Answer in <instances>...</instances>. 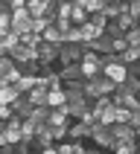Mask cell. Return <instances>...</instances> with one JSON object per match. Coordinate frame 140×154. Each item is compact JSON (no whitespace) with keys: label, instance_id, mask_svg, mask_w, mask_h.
<instances>
[{"label":"cell","instance_id":"cell-1","mask_svg":"<svg viewBox=\"0 0 140 154\" xmlns=\"http://www.w3.org/2000/svg\"><path fill=\"white\" fill-rule=\"evenodd\" d=\"M114 90H117V85H114L111 79H105V76H96L91 82H85V99L88 102H96L102 96H111Z\"/></svg>","mask_w":140,"mask_h":154},{"label":"cell","instance_id":"cell-2","mask_svg":"<svg viewBox=\"0 0 140 154\" xmlns=\"http://www.w3.org/2000/svg\"><path fill=\"white\" fill-rule=\"evenodd\" d=\"M82 58H85V47L82 44H61L59 47V67L82 64Z\"/></svg>","mask_w":140,"mask_h":154},{"label":"cell","instance_id":"cell-3","mask_svg":"<svg viewBox=\"0 0 140 154\" xmlns=\"http://www.w3.org/2000/svg\"><path fill=\"white\" fill-rule=\"evenodd\" d=\"M79 70H82V79L85 82H91V79L102 76V61H99V55L91 50H85V58H82V64H79Z\"/></svg>","mask_w":140,"mask_h":154},{"label":"cell","instance_id":"cell-4","mask_svg":"<svg viewBox=\"0 0 140 154\" xmlns=\"http://www.w3.org/2000/svg\"><path fill=\"white\" fill-rule=\"evenodd\" d=\"M35 61L41 64V70H44V67H56V64H59V47L41 41L38 47H35Z\"/></svg>","mask_w":140,"mask_h":154},{"label":"cell","instance_id":"cell-5","mask_svg":"<svg viewBox=\"0 0 140 154\" xmlns=\"http://www.w3.org/2000/svg\"><path fill=\"white\" fill-rule=\"evenodd\" d=\"M91 140H94V146H99V148H114L111 128H105V125H99V122L91 128Z\"/></svg>","mask_w":140,"mask_h":154},{"label":"cell","instance_id":"cell-6","mask_svg":"<svg viewBox=\"0 0 140 154\" xmlns=\"http://www.w3.org/2000/svg\"><path fill=\"white\" fill-rule=\"evenodd\" d=\"M111 137H114V146L117 143H137V131L131 125H111Z\"/></svg>","mask_w":140,"mask_h":154},{"label":"cell","instance_id":"cell-7","mask_svg":"<svg viewBox=\"0 0 140 154\" xmlns=\"http://www.w3.org/2000/svg\"><path fill=\"white\" fill-rule=\"evenodd\" d=\"M102 76L111 79L114 85H122L126 82V76H129V67L122 64V61H117V64H108V67H102Z\"/></svg>","mask_w":140,"mask_h":154},{"label":"cell","instance_id":"cell-8","mask_svg":"<svg viewBox=\"0 0 140 154\" xmlns=\"http://www.w3.org/2000/svg\"><path fill=\"white\" fill-rule=\"evenodd\" d=\"M61 90H64V99L67 102L85 99V82H67V85H61Z\"/></svg>","mask_w":140,"mask_h":154},{"label":"cell","instance_id":"cell-9","mask_svg":"<svg viewBox=\"0 0 140 154\" xmlns=\"http://www.w3.org/2000/svg\"><path fill=\"white\" fill-rule=\"evenodd\" d=\"M67 140H70V143L91 140V128H88L85 122H73V125H67Z\"/></svg>","mask_w":140,"mask_h":154},{"label":"cell","instance_id":"cell-10","mask_svg":"<svg viewBox=\"0 0 140 154\" xmlns=\"http://www.w3.org/2000/svg\"><path fill=\"white\" fill-rule=\"evenodd\" d=\"M88 23V12L82 6V0H73L70 3V26H85Z\"/></svg>","mask_w":140,"mask_h":154},{"label":"cell","instance_id":"cell-11","mask_svg":"<svg viewBox=\"0 0 140 154\" xmlns=\"http://www.w3.org/2000/svg\"><path fill=\"white\" fill-rule=\"evenodd\" d=\"M26 99H29V105H32V108H47V87L38 82V85L26 93Z\"/></svg>","mask_w":140,"mask_h":154},{"label":"cell","instance_id":"cell-12","mask_svg":"<svg viewBox=\"0 0 140 154\" xmlns=\"http://www.w3.org/2000/svg\"><path fill=\"white\" fill-rule=\"evenodd\" d=\"M9 58L15 61V67H21V64H26V61H35V50H29V47H24V44H18Z\"/></svg>","mask_w":140,"mask_h":154},{"label":"cell","instance_id":"cell-13","mask_svg":"<svg viewBox=\"0 0 140 154\" xmlns=\"http://www.w3.org/2000/svg\"><path fill=\"white\" fill-rule=\"evenodd\" d=\"M47 125H70L67 105H61V108H50V119H47Z\"/></svg>","mask_w":140,"mask_h":154},{"label":"cell","instance_id":"cell-14","mask_svg":"<svg viewBox=\"0 0 140 154\" xmlns=\"http://www.w3.org/2000/svg\"><path fill=\"white\" fill-rule=\"evenodd\" d=\"M32 105H29V99H26V96H18V102L12 105V113H15L18 119H29V116H32Z\"/></svg>","mask_w":140,"mask_h":154},{"label":"cell","instance_id":"cell-15","mask_svg":"<svg viewBox=\"0 0 140 154\" xmlns=\"http://www.w3.org/2000/svg\"><path fill=\"white\" fill-rule=\"evenodd\" d=\"M59 79H61V85H67V82H85V79H82V70H79V64L59 67Z\"/></svg>","mask_w":140,"mask_h":154},{"label":"cell","instance_id":"cell-16","mask_svg":"<svg viewBox=\"0 0 140 154\" xmlns=\"http://www.w3.org/2000/svg\"><path fill=\"white\" fill-rule=\"evenodd\" d=\"M52 9V3H44V0H29L26 3V15L29 17H44Z\"/></svg>","mask_w":140,"mask_h":154},{"label":"cell","instance_id":"cell-17","mask_svg":"<svg viewBox=\"0 0 140 154\" xmlns=\"http://www.w3.org/2000/svg\"><path fill=\"white\" fill-rule=\"evenodd\" d=\"M41 41L44 44H52V47H61V44H67V38H64V32H61L59 26H50V29L41 35Z\"/></svg>","mask_w":140,"mask_h":154},{"label":"cell","instance_id":"cell-18","mask_svg":"<svg viewBox=\"0 0 140 154\" xmlns=\"http://www.w3.org/2000/svg\"><path fill=\"white\" fill-rule=\"evenodd\" d=\"M67 111H70V119H82L88 111H91V102L88 99H79V102H67Z\"/></svg>","mask_w":140,"mask_h":154},{"label":"cell","instance_id":"cell-19","mask_svg":"<svg viewBox=\"0 0 140 154\" xmlns=\"http://www.w3.org/2000/svg\"><path fill=\"white\" fill-rule=\"evenodd\" d=\"M114 23H117V29L126 35V32H131V29L137 26V20H134V17H131V12L126 9V12H120V15H117V20H114Z\"/></svg>","mask_w":140,"mask_h":154},{"label":"cell","instance_id":"cell-20","mask_svg":"<svg viewBox=\"0 0 140 154\" xmlns=\"http://www.w3.org/2000/svg\"><path fill=\"white\" fill-rule=\"evenodd\" d=\"M126 9H129V3L114 0V3H102V15L108 17V20H117V15H120V12H126Z\"/></svg>","mask_w":140,"mask_h":154},{"label":"cell","instance_id":"cell-21","mask_svg":"<svg viewBox=\"0 0 140 154\" xmlns=\"http://www.w3.org/2000/svg\"><path fill=\"white\" fill-rule=\"evenodd\" d=\"M47 119H50V108H35V111H32V116H29V122H32L38 131L47 125Z\"/></svg>","mask_w":140,"mask_h":154},{"label":"cell","instance_id":"cell-22","mask_svg":"<svg viewBox=\"0 0 140 154\" xmlns=\"http://www.w3.org/2000/svg\"><path fill=\"white\" fill-rule=\"evenodd\" d=\"M61 105H67L64 99V90L56 87V90H47V108H61Z\"/></svg>","mask_w":140,"mask_h":154},{"label":"cell","instance_id":"cell-23","mask_svg":"<svg viewBox=\"0 0 140 154\" xmlns=\"http://www.w3.org/2000/svg\"><path fill=\"white\" fill-rule=\"evenodd\" d=\"M18 90L15 87H9V85H0V105H9V108H12V105L18 102Z\"/></svg>","mask_w":140,"mask_h":154},{"label":"cell","instance_id":"cell-24","mask_svg":"<svg viewBox=\"0 0 140 154\" xmlns=\"http://www.w3.org/2000/svg\"><path fill=\"white\" fill-rule=\"evenodd\" d=\"M15 47H18V38L12 32H9V35H0V55H12Z\"/></svg>","mask_w":140,"mask_h":154},{"label":"cell","instance_id":"cell-25","mask_svg":"<svg viewBox=\"0 0 140 154\" xmlns=\"http://www.w3.org/2000/svg\"><path fill=\"white\" fill-rule=\"evenodd\" d=\"M108 23H111V20H108L102 12H96V15H88V26H94L96 32H105V26H108Z\"/></svg>","mask_w":140,"mask_h":154},{"label":"cell","instance_id":"cell-26","mask_svg":"<svg viewBox=\"0 0 140 154\" xmlns=\"http://www.w3.org/2000/svg\"><path fill=\"white\" fill-rule=\"evenodd\" d=\"M120 61L126 64V67H131V64H140V47H129V50L120 55Z\"/></svg>","mask_w":140,"mask_h":154},{"label":"cell","instance_id":"cell-27","mask_svg":"<svg viewBox=\"0 0 140 154\" xmlns=\"http://www.w3.org/2000/svg\"><path fill=\"white\" fill-rule=\"evenodd\" d=\"M21 76H41V64L38 61H26V64H21Z\"/></svg>","mask_w":140,"mask_h":154},{"label":"cell","instance_id":"cell-28","mask_svg":"<svg viewBox=\"0 0 140 154\" xmlns=\"http://www.w3.org/2000/svg\"><path fill=\"white\" fill-rule=\"evenodd\" d=\"M50 137H52V143H64L67 140V125H50Z\"/></svg>","mask_w":140,"mask_h":154},{"label":"cell","instance_id":"cell-29","mask_svg":"<svg viewBox=\"0 0 140 154\" xmlns=\"http://www.w3.org/2000/svg\"><path fill=\"white\" fill-rule=\"evenodd\" d=\"M18 44H24V47H29V50H35L38 44H41V35H32V32H26L18 38Z\"/></svg>","mask_w":140,"mask_h":154},{"label":"cell","instance_id":"cell-30","mask_svg":"<svg viewBox=\"0 0 140 154\" xmlns=\"http://www.w3.org/2000/svg\"><path fill=\"white\" fill-rule=\"evenodd\" d=\"M111 151L114 154H137V143H117Z\"/></svg>","mask_w":140,"mask_h":154},{"label":"cell","instance_id":"cell-31","mask_svg":"<svg viewBox=\"0 0 140 154\" xmlns=\"http://www.w3.org/2000/svg\"><path fill=\"white\" fill-rule=\"evenodd\" d=\"M114 116H117V125H129V122H131V111L117 108V105H114Z\"/></svg>","mask_w":140,"mask_h":154},{"label":"cell","instance_id":"cell-32","mask_svg":"<svg viewBox=\"0 0 140 154\" xmlns=\"http://www.w3.org/2000/svg\"><path fill=\"white\" fill-rule=\"evenodd\" d=\"M67 44H85V41H82V29H79V26H70V29H67Z\"/></svg>","mask_w":140,"mask_h":154},{"label":"cell","instance_id":"cell-33","mask_svg":"<svg viewBox=\"0 0 140 154\" xmlns=\"http://www.w3.org/2000/svg\"><path fill=\"white\" fill-rule=\"evenodd\" d=\"M129 12H131V17L137 20V26H140V0H134V3H129Z\"/></svg>","mask_w":140,"mask_h":154},{"label":"cell","instance_id":"cell-34","mask_svg":"<svg viewBox=\"0 0 140 154\" xmlns=\"http://www.w3.org/2000/svg\"><path fill=\"white\" fill-rule=\"evenodd\" d=\"M9 116H12V108L9 105H0V122H9Z\"/></svg>","mask_w":140,"mask_h":154},{"label":"cell","instance_id":"cell-35","mask_svg":"<svg viewBox=\"0 0 140 154\" xmlns=\"http://www.w3.org/2000/svg\"><path fill=\"white\" fill-rule=\"evenodd\" d=\"M129 125H131L134 131L140 128V108H137V111H131V122H129Z\"/></svg>","mask_w":140,"mask_h":154},{"label":"cell","instance_id":"cell-36","mask_svg":"<svg viewBox=\"0 0 140 154\" xmlns=\"http://www.w3.org/2000/svg\"><path fill=\"white\" fill-rule=\"evenodd\" d=\"M41 154H59V151H56V146H52V148H47V151H41Z\"/></svg>","mask_w":140,"mask_h":154},{"label":"cell","instance_id":"cell-37","mask_svg":"<svg viewBox=\"0 0 140 154\" xmlns=\"http://www.w3.org/2000/svg\"><path fill=\"white\" fill-rule=\"evenodd\" d=\"M85 154H102V151H96V148H91V151H85Z\"/></svg>","mask_w":140,"mask_h":154},{"label":"cell","instance_id":"cell-38","mask_svg":"<svg viewBox=\"0 0 140 154\" xmlns=\"http://www.w3.org/2000/svg\"><path fill=\"white\" fill-rule=\"evenodd\" d=\"M137 148H140V128H137Z\"/></svg>","mask_w":140,"mask_h":154},{"label":"cell","instance_id":"cell-39","mask_svg":"<svg viewBox=\"0 0 140 154\" xmlns=\"http://www.w3.org/2000/svg\"><path fill=\"white\" fill-rule=\"evenodd\" d=\"M137 35H140V26H137Z\"/></svg>","mask_w":140,"mask_h":154},{"label":"cell","instance_id":"cell-40","mask_svg":"<svg viewBox=\"0 0 140 154\" xmlns=\"http://www.w3.org/2000/svg\"><path fill=\"white\" fill-rule=\"evenodd\" d=\"M137 154H140V148H137Z\"/></svg>","mask_w":140,"mask_h":154}]
</instances>
